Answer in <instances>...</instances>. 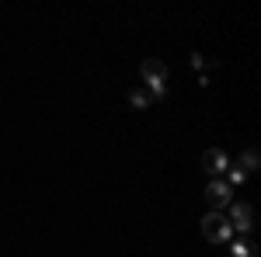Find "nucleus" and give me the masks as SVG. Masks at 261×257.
I'll return each mask as SVG.
<instances>
[{
	"instance_id": "39448f33",
	"label": "nucleus",
	"mask_w": 261,
	"mask_h": 257,
	"mask_svg": "<svg viewBox=\"0 0 261 257\" xmlns=\"http://www.w3.org/2000/svg\"><path fill=\"white\" fill-rule=\"evenodd\" d=\"M226 167H230V160H226V153H223V150H205V153H202V170H205L209 178L223 174Z\"/></svg>"
},
{
	"instance_id": "1a4fd4ad",
	"label": "nucleus",
	"mask_w": 261,
	"mask_h": 257,
	"mask_svg": "<svg viewBox=\"0 0 261 257\" xmlns=\"http://www.w3.org/2000/svg\"><path fill=\"white\" fill-rule=\"evenodd\" d=\"M226 170H230V181H226L230 188H237V184H244V181H247V174H244L241 167H226Z\"/></svg>"
},
{
	"instance_id": "f257e3e1",
	"label": "nucleus",
	"mask_w": 261,
	"mask_h": 257,
	"mask_svg": "<svg viewBox=\"0 0 261 257\" xmlns=\"http://www.w3.org/2000/svg\"><path fill=\"white\" fill-rule=\"evenodd\" d=\"M140 73H143V83L153 91V98H164L167 94V63L164 60H157V56H150V60H143V66H140Z\"/></svg>"
},
{
	"instance_id": "7ed1b4c3",
	"label": "nucleus",
	"mask_w": 261,
	"mask_h": 257,
	"mask_svg": "<svg viewBox=\"0 0 261 257\" xmlns=\"http://www.w3.org/2000/svg\"><path fill=\"white\" fill-rule=\"evenodd\" d=\"M205 202H209V212H220V209H226V205L233 202V188H230L226 181L213 178L205 184Z\"/></svg>"
},
{
	"instance_id": "20e7f679",
	"label": "nucleus",
	"mask_w": 261,
	"mask_h": 257,
	"mask_svg": "<svg viewBox=\"0 0 261 257\" xmlns=\"http://www.w3.org/2000/svg\"><path fill=\"white\" fill-rule=\"evenodd\" d=\"M226 209H230V219H226V222H230L233 230H241V233H251V230H254V209H251L247 202H230Z\"/></svg>"
},
{
	"instance_id": "423d86ee",
	"label": "nucleus",
	"mask_w": 261,
	"mask_h": 257,
	"mask_svg": "<svg viewBox=\"0 0 261 257\" xmlns=\"http://www.w3.org/2000/svg\"><path fill=\"white\" fill-rule=\"evenodd\" d=\"M153 101H157V98H153V91H150L146 83H140V87L129 91V104H133V108H150Z\"/></svg>"
},
{
	"instance_id": "f03ea898",
	"label": "nucleus",
	"mask_w": 261,
	"mask_h": 257,
	"mask_svg": "<svg viewBox=\"0 0 261 257\" xmlns=\"http://www.w3.org/2000/svg\"><path fill=\"white\" fill-rule=\"evenodd\" d=\"M202 237L209 240V243H230L233 240V226L220 212H205L202 216Z\"/></svg>"
},
{
	"instance_id": "0eeeda50",
	"label": "nucleus",
	"mask_w": 261,
	"mask_h": 257,
	"mask_svg": "<svg viewBox=\"0 0 261 257\" xmlns=\"http://www.w3.org/2000/svg\"><path fill=\"white\" fill-rule=\"evenodd\" d=\"M237 167H241L244 174H254V170L261 167V157H258V150H244V153H241V163H237Z\"/></svg>"
},
{
	"instance_id": "6e6552de",
	"label": "nucleus",
	"mask_w": 261,
	"mask_h": 257,
	"mask_svg": "<svg viewBox=\"0 0 261 257\" xmlns=\"http://www.w3.org/2000/svg\"><path fill=\"white\" fill-rule=\"evenodd\" d=\"M230 254L233 257H258V247H254L251 240H233V243H230Z\"/></svg>"
}]
</instances>
